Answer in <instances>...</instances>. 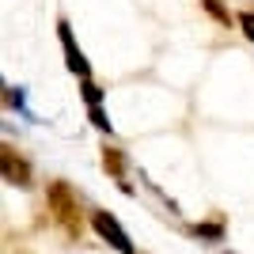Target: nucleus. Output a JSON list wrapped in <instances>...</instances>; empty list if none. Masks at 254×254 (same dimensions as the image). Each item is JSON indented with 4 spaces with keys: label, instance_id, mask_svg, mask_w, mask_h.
<instances>
[{
    "label": "nucleus",
    "instance_id": "obj_3",
    "mask_svg": "<svg viewBox=\"0 0 254 254\" xmlns=\"http://www.w3.org/2000/svg\"><path fill=\"white\" fill-rule=\"evenodd\" d=\"M57 38H61V50H64V68L72 76H80V80H91V64H87L84 50H80V42L72 38V27H68V19H57Z\"/></svg>",
    "mask_w": 254,
    "mask_h": 254
},
{
    "label": "nucleus",
    "instance_id": "obj_7",
    "mask_svg": "<svg viewBox=\"0 0 254 254\" xmlns=\"http://www.w3.org/2000/svg\"><path fill=\"white\" fill-rule=\"evenodd\" d=\"M201 8L209 11V15H212L216 23H220V27H232V23H235V15H232L228 8H224L220 0H201Z\"/></svg>",
    "mask_w": 254,
    "mask_h": 254
},
{
    "label": "nucleus",
    "instance_id": "obj_12",
    "mask_svg": "<svg viewBox=\"0 0 254 254\" xmlns=\"http://www.w3.org/2000/svg\"><path fill=\"white\" fill-rule=\"evenodd\" d=\"M228 254H235V251H228Z\"/></svg>",
    "mask_w": 254,
    "mask_h": 254
},
{
    "label": "nucleus",
    "instance_id": "obj_5",
    "mask_svg": "<svg viewBox=\"0 0 254 254\" xmlns=\"http://www.w3.org/2000/svg\"><path fill=\"white\" fill-rule=\"evenodd\" d=\"M103 167L110 171V179L118 182L122 193H133V182L126 179V152L122 148H103Z\"/></svg>",
    "mask_w": 254,
    "mask_h": 254
},
{
    "label": "nucleus",
    "instance_id": "obj_1",
    "mask_svg": "<svg viewBox=\"0 0 254 254\" xmlns=\"http://www.w3.org/2000/svg\"><path fill=\"white\" fill-rule=\"evenodd\" d=\"M46 201H50V212L53 220L61 224V232L68 235V239H80V228H84V220H80V201H76V190L68 186V182H50V190H46Z\"/></svg>",
    "mask_w": 254,
    "mask_h": 254
},
{
    "label": "nucleus",
    "instance_id": "obj_6",
    "mask_svg": "<svg viewBox=\"0 0 254 254\" xmlns=\"http://www.w3.org/2000/svg\"><path fill=\"white\" fill-rule=\"evenodd\" d=\"M186 235H193V239H205V243H220L224 235H228V228H224V220H220V216H216V220L186 224Z\"/></svg>",
    "mask_w": 254,
    "mask_h": 254
},
{
    "label": "nucleus",
    "instance_id": "obj_4",
    "mask_svg": "<svg viewBox=\"0 0 254 254\" xmlns=\"http://www.w3.org/2000/svg\"><path fill=\"white\" fill-rule=\"evenodd\" d=\"M0 167H4V182L8 186H19V190H31V182H34V175H31V163L19 156V152L11 148V144H4L0 148Z\"/></svg>",
    "mask_w": 254,
    "mask_h": 254
},
{
    "label": "nucleus",
    "instance_id": "obj_9",
    "mask_svg": "<svg viewBox=\"0 0 254 254\" xmlns=\"http://www.w3.org/2000/svg\"><path fill=\"white\" fill-rule=\"evenodd\" d=\"M87 118H91V126H95L99 133H106V137L114 133V122H110V114H106L103 106H87Z\"/></svg>",
    "mask_w": 254,
    "mask_h": 254
},
{
    "label": "nucleus",
    "instance_id": "obj_10",
    "mask_svg": "<svg viewBox=\"0 0 254 254\" xmlns=\"http://www.w3.org/2000/svg\"><path fill=\"white\" fill-rule=\"evenodd\" d=\"M80 95H84L87 106H103V87L95 80H80Z\"/></svg>",
    "mask_w": 254,
    "mask_h": 254
},
{
    "label": "nucleus",
    "instance_id": "obj_8",
    "mask_svg": "<svg viewBox=\"0 0 254 254\" xmlns=\"http://www.w3.org/2000/svg\"><path fill=\"white\" fill-rule=\"evenodd\" d=\"M4 103H8V106H15V110H19V114L23 118H27V122H38V118H34L31 114V110H27V103H23V91H19V87H4Z\"/></svg>",
    "mask_w": 254,
    "mask_h": 254
},
{
    "label": "nucleus",
    "instance_id": "obj_2",
    "mask_svg": "<svg viewBox=\"0 0 254 254\" xmlns=\"http://www.w3.org/2000/svg\"><path fill=\"white\" fill-rule=\"evenodd\" d=\"M91 228H95V235L103 239L106 247H114L118 254H137V247H133L129 232L122 228V220H118L110 209H91Z\"/></svg>",
    "mask_w": 254,
    "mask_h": 254
},
{
    "label": "nucleus",
    "instance_id": "obj_11",
    "mask_svg": "<svg viewBox=\"0 0 254 254\" xmlns=\"http://www.w3.org/2000/svg\"><path fill=\"white\" fill-rule=\"evenodd\" d=\"M235 23H239V31L254 42V11H235Z\"/></svg>",
    "mask_w": 254,
    "mask_h": 254
}]
</instances>
